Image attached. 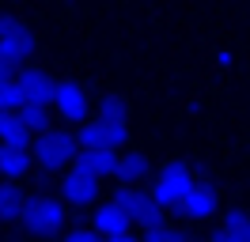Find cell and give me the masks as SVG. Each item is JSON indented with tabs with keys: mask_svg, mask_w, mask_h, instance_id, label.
Wrapping results in <instances>:
<instances>
[{
	"mask_svg": "<svg viewBox=\"0 0 250 242\" xmlns=\"http://www.w3.org/2000/svg\"><path fill=\"white\" fill-rule=\"evenodd\" d=\"M114 204H118V212H122L129 223H156V220H163V208L156 204V197L144 193V189H137V185H118V193H114Z\"/></svg>",
	"mask_w": 250,
	"mask_h": 242,
	"instance_id": "277c9868",
	"label": "cell"
},
{
	"mask_svg": "<svg viewBox=\"0 0 250 242\" xmlns=\"http://www.w3.org/2000/svg\"><path fill=\"white\" fill-rule=\"evenodd\" d=\"M19 68H23V64H19L16 57H8V53L0 49V80H16V76H19Z\"/></svg>",
	"mask_w": 250,
	"mask_h": 242,
	"instance_id": "603a6c76",
	"label": "cell"
},
{
	"mask_svg": "<svg viewBox=\"0 0 250 242\" xmlns=\"http://www.w3.org/2000/svg\"><path fill=\"white\" fill-rule=\"evenodd\" d=\"M31 148H34V151H31L34 163L42 166L46 174H61L64 166L76 163V155H80V140H76V133H68V129H46V133L34 136Z\"/></svg>",
	"mask_w": 250,
	"mask_h": 242,
	"instance_id": "6da1fadb",
	"label": "cell"
},
{
	"mask_svg": "<svg viewBox=\"0 0 250 242\" xmlns=\"http://www.w3.org/2000/svg\"><path fill=\"white\" fill-rule=\"evenodd\" d=\"M193 185H197V178H193V166L182 163V159H171V163L159 166L156 185H152V197H156L159 208H178Z\"/></svg>",
	"mask_w": 250,
	"mask_h": 242,
	"instance_id": "7a4b0ae2",
	"label": "cell"
},
{
	"mask_svg": "<svg viewBox=\"0 0 250 242\" xmlns=\"http://www.w3.org/2000/svg\"><path fill=\"white\" fill-rule=\"evenodd\" d=\"M19 95H23V106H49L53 102V76L42 72V68H19L16 76Z\"/></svg>",
	"mask_w": 250,
	"mask_h": 242,
	"instance_id": "9c48e42d",
	"label": "cell"
},
{
	"mask_svg": "<svg viewBox=\"0 0 250 242\" xmlns=\"http://www.w3.org/2000/svg\"><path fill=\"white\" fill-rule=\"evenodd\" d=\"M106 242H141L137 235H122V239H106Z\"/></svg>",
	"mask_w": 250,
	"mask_h": 242,
	"instance_id": "d4e9b609",
	"label": "cell"
},
{
	"mask_svg": "<svg viewBox=\"0 0 250 242\" xmlns=\"http://www.w3.org/2000/svg\"><path fill=\"white\" fill-rule=\"evenodd\" d=\"M76 140H80V151H118L129 140V125H114V121L95 118L80 125Z\"/></svg>",
	"mask_w": 250,
	"mask_h": 242,
	"instance_id": "5b68a950",
	"label": "cell"
},
{
	"mask_svg": "<svg viewBox=\"0 0 250 242\" xmlns=\"http://www.w3.org/2000/svg\"><path fill=\"white\" fill-rule=\"evenodd\" d=\"M23 106V95H19L16 80H0V114H19Z\"/></svg>",
	"mask_w": 250,
	"mask_h": 242,
	"instance_id": "44dd1931",
	"label": "cell"
},
{
	"mask_svg": "<svg viewBox=\"0 0 250 242\" xmlns=\"http://www.w3.org/2000/svg\"><path fill=\"white\" fill-rule=\"evenodd\" d=\"M23 208H27V193L12 182H0V220L16 223V220H23Z\"/></svg>",
	"mask_w": 250,
	"mask_h": 242,
	"instance_id": "9a60e30c",
	"label": "cell"
},
{
	"mask_svg": "<svg viewBox=\"0 0 250 242\" xmlns=\"http://www.w3.org/2000/svg\"><path fill=\"white\" fill-rule=\"evenodd\" d=\"M0 144L4 148H27L31 151V133H27V125L19 121V114H0Z\"/></svg>",
	"mask_w": 250,
	"mask_h": 242,
	"instance_id": "2e32d148",
	"label": "cell"
},
{
	"mask_svg": "<svg viewBox=\"0 0 250 242\" xmlns=\"http://www.w3.org/2000/svg\"><path fill=\"white\" fill-rule=\"evenodd\" d=\"M49 110L61 121H80V125H83L91 102H87V91L80 87L76 80H57V83H53V102H49Z\"/></svg>",
	"mask_w": 250,
	"mask_h": 242,
	"instance_id": "8992f818",
	"label": "cell"
},
{
	"mask_svg": "<svg viewBox=\"0 0 250 242\" xmlns=\"http://www.w3.org/2000/svg\"><path fill=\"white\" fill-rule=\"evenodd\" d=\"M141 242H189L178 227H171L167 220H156V223H148L144 227V235H141Z\"/></svg>",
	"mask_w": 250,
	"mask_h": 242,
	"instance_id": "d6986e66",
	"label": "cell"
},
{
	"mask_svg": "<svg viewBox=\"0 0 250 242\" xmlns=\"http://www.w3.org/2000/svg\"><path fill=\"white\" fill-rule=\"evenodd\" d=\"M31 151L27 148H4L0 144V174L4 178H23L27 170H31Z\"/></svg>",
	"mask_w": 250,
	"mask_h": 242,
	"instance_id": "e0dca14e",
	"label": "cell"
},
{
	"mask_svg": "<svg viewBox=\"0 0 250 242\" xmlns=\"http://www.w3.org/2000/svg\"><path fill=\"white\" fill-rule=\"evenodd\" d=\"M99 118L114 121V125H125L129 121V102H125L122 95H103L99 99Z\"/></svg>",
	"mask_w": 250,
	"mask_h": 242,
	"instance_id": "ac0fdd59",
	"label": "cell"
},
{
	"mask_svg": "<svg viewBox=\"0 0 250 242\" xmlns=\"http://www.w3.org/2000/svg\"><path fill=\"white\" fill-rule=\"evenodd\" d=\"M19 121L27 133H46L49 129V106H19Z\"/></svg>",
	"mask_w": 250,
	"mask_h": 242,
	"instance_id": "ffe728a7",
	"label": "cell"
},
{
	"mask_svg": "<svg viewBox=\"0 0 250 242\" xmlns=\"http://www.w3.org/2000/svg\"><path fill=\"white\" fill-rule=\"evenodd\" d=\"M99 185H103V182L95 178V174L80 170V166H68V170H64V182H61V197L68 204H76V208H87V204L99 201Z\"/></svg>",
	"mask_w": 250,
	"mask_h": 242,
	"instance_id": "ba28073f",
	"label": "cell"
},
{
	"mask_svg": "<svg viewBox=\"0 0 250 242\" xmlns=\"http://www.w3.org/2000/svg\"><path fill=\"white\" fill-rule=\"evenodd\" d=\"M72 166L95 174L99 182H103V178H114V170H118V151H80Z\"/></svg>",
	"mask_w": 250,
	"mask_h": 242,
	"instance_id": "4fadbf2b",
	"label": "cell"
},
{
	"mask_svg": "<svg viewBox=\"0 0 250 242\" xmlns=\"http://www.w3.org/2000/svg\"><path fill=\"white\" fill-rule=\"evenodd\" d=\"M216 212H220V197H216V189L205 185V182H197L186 193V201L178 204V216H186V220H208V216H216Z\"/></svg>",
	"mask_w": 250,
	"mask_h": 242,
	"instance_id": "30bf717a",
	"label": "cell"
},
{
	"mask_svg": "<svg viewBox=\"0 0 250 242\" xmlns=\"http://www.w3.org/2000/svg\"><path fill=\"white\" fill-rule=\"evenodd\" d=\"M148 170H152L148 155H141V151H129V155H118V170H114V178L122 182V185H137V182L148 178Z\"/></svg>",
	"mask_w": 250,
	"mask_h": 242,
	"instance_id": "5bb4252c",
	"label": "cell"
},
{
	"mask_svg": "<svg viewBox=\"0 0 250 242\" xmlns=\"http://www.w3.org/2000/svg\"><path fill=\"white\" fill-rule=\"evenodd\" d=\"M64 242H106V239H99L91 227H72V231H64Z\"/></svg>",
	"mask_w": 250,
	"mask_h": 242,
	"instance_id": "7402d4cb",
	"label": "cell"
},
{
	"mask_svg": "<svg viewBox=\"0 0 250 242\" xmlns=\"http://www.w3.org/2000/svg\"><path fill=\"white\" fill-rule=\"evenodd\" d=\"M212 60H216V68H231L235 53H231V49H216V57H212Z\"/></svg>",
	"mask_w": 250,
	"mask_h": 242,
	"instance_id": "cb8c5ba5",
	"label": "cell"
},
{
	"mask_svg": "<svg viewBox=\"0 0 250 242\" xmlns=\"http://www.w3.org/2000/svg\"><path fill=\"white\" fill-rule=\"evenodd\" d=\"M208 242H250V212L231 208L220 216V227L212 231Z\"/></svg>",
	"mask_w": 250,
	"mask_h": 242,
	"instance_id": "7c38bea8",
	"label": "cell"
},
{
	"mask_svg": "<svg viewBox=\"0 0 250 242\" xmlns=\"http://www.w3.org/2000/svg\"><path fill=\"white\" fill-rule=\"evenodd\" d=\"M34 30L23 23V19H16V15H0V49L8 53V57H16L19 64L34 53Z\"/></svg>",
	"mask_w": 250,
	"mask_h": 242,
	"instance_id": "52a82bcc",
	"label": "cell"
},
{
	"mask_svg": "<svg viewBox=\"0 0 250 242\" xmlns=\"http://www.w3.org/2000/svg\"><path fill=\"white\" fill-rule=\"evenodd\" d=\"M129 220H125L122 212H118V204L114 201H106V204H99L95 208V223H91V231L99 235V239H122V235H129Z\"/></svg>",
	"mask_w": 250,
	"mask_h": 242,
	"instance_id": "8fae6325",
	"label": "cell"
},
{
	"mask_svg": "<svg viewBox=\"0 0 250 242\" xmlns=\"http://www.w3.org/2000/svg\"><path fill=\"white\" fill-rule=\"evenodd\" d=\"M64 201L57 197H27V208H23V227L38 235V239H46V235H57L64 227Z\"/></svg>",
	"mask_w": 250,
	"mask_h": 242,
	"instance_id": "3957f363",
	"label": "cell"
}]
</instances>
